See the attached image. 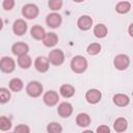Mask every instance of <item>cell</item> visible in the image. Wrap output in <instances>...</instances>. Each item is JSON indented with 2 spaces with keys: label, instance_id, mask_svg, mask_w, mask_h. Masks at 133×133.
<instances>
[{
  "label": "cell",
  "instance_id": "cell-1",
  "mask_svg": "<svg viewBox=\"0 0 133 133\" xmlns=\"http://www.w3.org/2000/svg\"><path fill=\"white\" fill-rule=\"evenodd\" d=\"M71 70L75 73V74H82L86 71L87 66H88V62L87 59L82 56V55H75L70 63Z\"/></svg>",
  "mask_w": 133,
  "mask_h": 133
},
{
  "label": "cell",
  "instance_id": "cell-2",
  "mask_svg": "<svg viewBox=\"0 0 133 133\" xmlns=\"http://www.w3.org/2000/svg\"><path fill=\"white\" fill-rule=\"evenodd\" d=\"M26 94L31 97V98H38L42 96L43 91H44V86L39 81L33 80L27 83L26 87H25Z\"/></svg>",
  "mask_w": 133,
  "mask_h": 133
},
{
  "label": "cell",
  "instance_id": "cell-3",
  "mask_svg": "<svg viewBox=\"0 0 133 133\" xmlns=\"http://www.w3.org/2000/svg\"><path fill=\"white\" fill-rule=\"evenodd\" d=\"M47 58H48L50 64L58 66L64 62V53L61 49H53L49 52Z\"/></svg>",
  "mask_w": 133,
  "mask_h": 133
},
{
  "label": "cell",
  "instance_id": "cell-4",
  "mask_svg": "<svg viewBox=\"0 0 133 133\" xmlns=\"http://www.w3.org/2000/svg\"><path fill=\"white\" fill-rule=\"evenodd\" d=\"M39 14L38 6L33 3H27L22 7V16L27 20L35 19Z\"/></svg>",
  "mask_w": 133,
  "mask_h": 133
},
{
  "label": "cell",
  "instance_id": "cell-5",
  "mask_svg": "<svg viewBox=\"0 0 133 133\" xmlns=\"http://www.w3.org/2000/svg\"><path fill=\"white\" fill-rule=\"evenodd\" d=\"M16 69V61L9 56H4L0 59V71L5 74H10Z\"/></svg>",
  "mask_w": 133,
  "mask_h": 133
},
{
  "label": "cell",
  "instance_id": "cell-6",
  "mask_svg": "<svg viewBox=\"0 0 133 133\" xmlns=\"http://www.w3.org/2000/svg\"><path fill=\"white\" fill-rule=\"evenodd\" d=\"M113 65L118 71H125L130 65V58L126 54H117L113 59Z\"/></svg>",
  "mask_w": 133,
  "mask_h": 133
},
{
  "label": "cell",
  "instance_id": "cell-7",
  "mask_svg": "<svg viewBox=\"0 0 133 133\" xmlns=\"http://www.w3.org/2000/svg\"><path fill=\"white\" fill-rule=\"evenodd\" d=\"M43 101H44L45 105H47L49 107H53V106L57 105V103L59 101V95L55 90H48L44 94Z\"/></svg>",
  "mask_w": 133,
  "mask_h": 133
},
{
  "label": "cell",
  "instance_id": "cell-8",
  "mask_svg": "<svg viewBox=\"0 0 133 133\" xmlns=\"http://www.w3.org/2000/svg\"><path fill=\"white\" fill-rule=\"evenodd\" d=\"M62 23V17L58 14V12H50L47 17H46V24L48 25V27L55 29L58 28Z\"/></svg>",
  "mask_w": 133,
  "mask_h": 133
},
{
  "label": "cell",
  "instance_id": "cell-9",
  "mask_svg": "<svg viewBox=\"0 0 133 133\" xmlns=\"http://www.w3.org/2000/svg\"><path fill=\"white\" fill-rule=\"evenodd\" d=\"M102 99V92L97 88H90L85 92V100L87 103L95 105L98 104Z\"/></svg>",
  "mask_w": 133,
  "mask_h": 133
},
{
  "label": "cell",
  "instance_id": "cell-10",
  "mask_svg": "<svg viewBox=\"0 0 133 133\" xmlns=\"http://www.w3.org/2000/svg\"><path fill=\"white\" fill-rule=\"evenodd\" d=\"M29 46L24 42H17L11 46V53L18 57L28 54Z\"/></svg>",
  "mask_w": 133,
  "mask_h": 133
},
{
  "label": "cell",
  "instance_id": "cell-11",
  "mask_svg": "<svg viewBox=\"0 0 133 133\" xmlns=\"http://www.w3.org/2000/svg\"><path fill=\"white\" fill-rule=\"evenodd\" d=\"M73 105L69 102H61L57 107V113L62 118H68L73 113Z\"/></svg>",
  "mask_w": 133,
  "mask_h": 133
},
{
  "label": "cell",
  "instance_id": "cell-12",
  "mask_svg": "<svg viewBox=\"0 0 133 133\" xmlns=\"http://www.w3.org/2000/svg\"><path fill=\"white\" fill-rule=\"evenodd\" d=\"M34 68L39 73H46L49 71L50 62L45 56H37L34 60Z\"/></svg>",
  "mask_w": 133,
  "mask_h": 133
},
{
  "label": "cell",
  "instance_id": "cell-13",
  "mask_svg": "<svg viewBox=\"0 0 133 133\" xmlns=\"http://www.w3.org/2000/svg\"><path fill=\"white\" fill-rule=\"evenodd\" d=\"M27 29H28V25L25 22V20H23V19H18L12 24V31L18 36L24 35L26 33Z\"/></svg>",
  "mask_w": 133,
  "mask_h": 133
},
{
  "label": "cell",
  "instance_id": "cell-14",
  "mask_svg": "<svg viewBox=\"0 0 133 133\" xmlns=\"http://www.w3.org/2000/svg\"><path fill=\"white\" fill-rule=\"evenodd\" d=\"M92 23H94V21H92L91 17H89L87 15H84V16H81L78 19V21H77V27L80 30H82V31H87V30H89L91 28Z\"/></svg>",
  "mask_w": 133,
  "mask_h": 133
},
{
  "label": "cell",
  "instance_id": "cell-15",
  "mask_svg": "<svg viewBox=\"0 0 133 133\" xmlns=\"http://www.w3.org/2000/svg\"><path fill=\"white\" fill-rule=\"evenodd\" d=\"M43 44L47 48H53L58 43V35L55 32H46L45 37L43 38Z\"/></svg>",
  "mask_w": 133,
  "mask_h": 133
},
{
  "label": "cell",
  "instance_id": "cell-16",
  "mask_svg": "<svg viewBox=\"0 0 133 133\" xmlns=\"http://www.w3.org/2000/svg\"><path fill=\"white\" fill-rule=\"evenodd\" d=\"M113 104L118 107H126L130 104V98L125 94H115L112 98Z\"/></svg>",
  "mask_w": 133,
  "mask_h": 133
},
{
  "label": "cell",
  "instance_id": "cell-17",
  "mask_svg": "<svg viewBox=\"0 0 133 133\" xmlns=\"http://www.w3.org/2000/svg\"><path fill=\"white\" fill-rule=\"evenodd\" d=\"M91 123V118L89 116V114L85 113V112H80L77 114L76 116V124L78 127L81 128H86L90 125Z\"/></svg>",
  "mask_w": 133,
  "mask_h": 133
},
{
  "label": "cell",
  "instance_id": "cell-18",
  "mask_svg": "<svg viewBox=\"0 0 133 133\" xmlns=\"http://www.w3.org/2000/svg\"><path fill=\"white\" fill-rule=\"evenodd\" d=\"M30 34L34 39L43 41V38L45 37L46 31H45V28L42 27L41 25H33L30 29Z\"/></svg>",
  "mask_w": 133,
  "mask_h": 133
},
{
  "label": "cell",
  "instance_id": "cell-19",
  "mask_svg": "<svg viewBox=\"0 0 133 133\" xmlns=\"http://www.w3.org/2000/svg\"><path fill=\"white\" fill-rule=\"evenodd\" d=\"M75 87L72 85V84H62L59 88V94L61 97H63L64 99H69V98H72L74 95H75Z\"/></svg>",
  "mask_w": 133,
  "mask_h": 133
},
{
  "label": "cell",
  "instance_id": "cell-20",
  "mask_svg": "<svg viewBox=\"0 0 133 133\" xmlns=\"http://www.w3.org/2000/svg\"><path fill=\"white\" fill-rule=\"evenodd\" d=\"M128 129V121L125 117H117L113 123V130L117 133H123Z\"/></svg>",
  "mask_w": 133,
  "mask_h": 133
},
{
  "label": "cell",
  "instance_id": "cell-21",
  "mask_svg": "<svg viewBox=\"0 0 133 133\" xmlns=\"http://www.w3.org/2000/svg\"><path fill=\"white\" fill-rule=\"evenodd\" d=\"M92 32H94V35L96 37H98V38H104L108 34V29H107V27H106L105 24L99 23V24H97V25L94 26Z\"/></svg>",
  "mask_w": 133,
  "mask_h": 133
},
{
  "label": "cell",
  "instance_id": "cell-22",
  "mask_svg": "<svg viewBox=\"0 0 133 133\" xmlns=\"http://www.w3.org/2000/svg\"><path fill=\"white\" fill-rule=\"evenodd\" d=\"M8 87H9V90H11L14 92H19L23 89L24 82L20 78H12L8 82Z\"/></svg>",
  "mask_w": 133,
  "mask_h": 133
},
{
  "label": "cell",
  "instance_id": "cell-23",
  "mask_svg": "<svg viewBox=\"0 0 133 133\" xmlns=\"http://www.w3.org/2000/svg\"><path fill=\"white\" fill-rule=\"evenodd\" d=\"M17 62H18V65H19L21 69H23V70H28V69L31 66V64H32V59H31V57H30L28 54H26V55H23V56L18 57Z\"/></svg>",
  "mask_w": 133,
  "mask_h": 133
},
{
  "label": "cell",
  "instance_id": "cell-24",
  "mask_svg": "<svg viewBox=\"0 0 133 133\" xmlns=\"http://www.w3.org/2000/svg\"><path fill=\"white\" fill-rule=\"evenodd\" d=\"M115 10L119 15L128 14L131 10V3L129 1H119L115 5Z\"/></svg>",
  "mask_w": 133,
  "mask_h": 133
},
{
  "label": "cell",
  "instance_id": "cell-25",
  "mask_svg": "<svg viewBox=\"0 0 133 133\" xmlns=\"http://www.w3.org/2000/svg\"><path fill=\"white\" fill-rule=\"evenodd\" d=\"M11 98V92L6 87H0V104H6Z\"/></svg>",
  "mask_w": 133,
  "mask_h": 133
},
{
  "label": "cell",
  "instance_id": "cell-26",
  "mask_svg": "<svg viewBox=\"0 0 133 133\" xmlns=\"http://www.w3.org/2000/svg\"><path fill=\"white\" fill-rule=\"evenodd\" d=\"M47 133H62V126L57 122H51L47 125Z\"/></svg>",
  "mask_w": 133,
  "mask_h": 133
},
{
  "label": "cell",
  "instance_id": "cell-27",
  "mask_svg": "<svg viewBox=\"0 0 133 133\" xmlns=\"http://www.w3.org/2000/svg\"><path fill=\"white\" fill-rule=\"evenodd\" d=\"M102 50V47L99 43H91L87 46L86 48V52L87 54L91 55V56H95V55H98Z\"/></svg>",
  "mask_w": 133,
  "mask_h": 133
},
{
  "label": "cell",
  "instance_id": "cell-28",
  "mask_svg": "<svg viewBox=\"0 0 133 133\" xmlns=\"http://www.w3.org/2000/svg\"><path fill=\"white\" fill-rule=\"evenodd\" d=\"M11 127H12L11 121L5 115H1L0 116V130L6 132V131H9Z\"/></svg>",
  "mask_w": 133,
  "mask_h": 133
},
{
  "label": "cell",
  "instance_id": "cell-29",
  "mask_svg": "<svg viewBox=\"0 0 133 133\" xmlns=\"http://www.w3.org/2000/svg\"><path fill=\"white\" fill-rule=\"evenodd\" d=\"M63 2L61 0H49L48 1V6L51 10H53V12H56L57 10L61 9Z\"/></svg>",
  "mask_w": 133,
  "mask_h": 133
},
{
  "label": "cell",
  "instance_id": "cell-30",
  "mask_svg": "<svg viewBox=\"0 0 133 133\" xmlns=\"http://www.w3.org/2000/svg\"><path fill=\"white\" fill-rule=\"evenodd\" d=\"M14 133H30V128L25 124H20L15 127Z\"/></svg>",
  "mask_w": 133,
  "mask_h": 133
},
{
  "label": "cell",
  "instance_id": "cell-31",
  "mask_svg": "<svg viewBox=\"0 0 133 133\" xmlns=\"http://www.w3.org/2000/svg\"><path fill=\"white\" fill-rule=\"evenodd\" d=\"M15 4H16L15 0H4L2 2V7L4 10H11L14 8Z\"/></svg>",
  "mask_w": 133,
  "mask_h": 133
},
{
  "label": "cell",
  "instance_id": "cell-32",
  "mask_svg": "<svg viewBox=\"0 0 133 133\" xmlns=\"http://www.w3.org/2000/svg\"><path fill=\"white\" fill-rule=\"evenodd\" d=\"M110 128L107 126V125H100L97 130H96V133H110Z\"/></svg>",
  "mask_w": 133,
  "mask_h": 133
},
{
  "label": "cell",
  "instance_id": "cell-33",
  "mask_svg": "<svg viewBox=\"0 0 133 133\" xmlns=\"http://www.w3.org/2000/svg\"><path fill=\"white\" fill-rule=\"evenodd\" d=\"M132 26H133V24H130V26H129V34H130V36H133V33H132Z\"/></svg>",
  "mask_w": 133,
  "mask_h": 133
},
{
  "label": "cell",
  "instance_id": "cell-34",
  "mask_svg": "<svg viewBox=\"0 0 133 133\" xmlns=\"http://www.w3.org/2000/svg\"><path fill=\"white\" fill-rule=\"evenodd\" d=\"M3 25H4V23H3V20L0 18V31L2 30V28H3Z\"/></svg>",
  "mask_w": 133,
  "mask_h": 133
},
{
  "label": "cell",
  "instance_id": "cell-35",
  "mask_svg": "<svg viewBox=\"0 0 133 133\" xmlns=\"http://www.w3.org/2000/svg\"><path fill=\"white\" fill-rule=\"evenodd\" d=\"M82 133H95V132L91 131V130H85V131H83Z\"/></svg>",
  "mask_w": 133,
  "mask_h": 133
},
{
  "label": "cell",
  "instance_id": "cell-36",
  "mask_svg": "<svg viewBox=\"0 0 133 133\" xmlns=\"http://www.w3.org/2000/svg\"><path fill=\"white\" fill-rule=\"evenodd\" d=\"M8 133H14V132H8Z\"/></svg>",
  "mask_w": 133,
  "mask_h": 133
}]
</instances>
